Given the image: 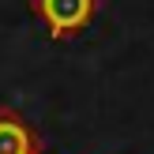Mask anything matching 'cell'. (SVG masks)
Instances as JSON below:
<instances>
[{
	"label": "cell",
	"instance_id": "cell-1",
	"mask_svg": "<svg viewBox=\"0 0 154 154\" xmlns=\"http://www.w3.org/2000/svg\"><path fill=\"white\" fill-rule=\"evenodd\" d=\"M34 15L49 30L53 42H68L72 34H83L98 11V0H30Z\"/></svg>",
	"mask_w": 154,
	"mask_h": 154
},
{
	"label": "cell",
	"instance_id": "cell-2",
	"mask_svg": "<svg viewBox=\"0 0 154 154\" xmlns=\"http://www.w3.org/2000/svg\"><path fill=\"white\" fill-rule=\"evenodd\" d=\"M0 154H42V135L11 105H0Z\"/></svg>",
	"mask_w": 154,
	"mask_h": 154
}]
</instances>
